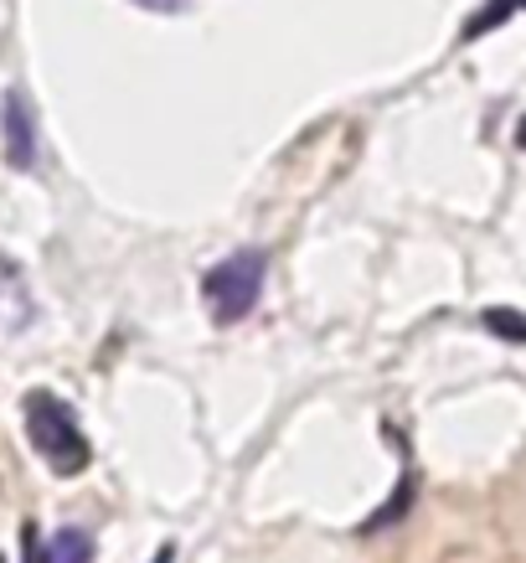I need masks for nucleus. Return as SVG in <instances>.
I'll return each mask as SVG.
<instances>
[{"label": "nucleus", "mask_w": 526, "mask_h": 563, "mask_svg": "<svg viewBox=\"0 0 526 563\" xmlns=\"http://www.w3.org/2000/svg\"><path fill=\"white\" fill-rule=\"evenodd\" d=\"M26 440L36 444V455L57 471V476H78L88 465V440L78 429V413L57 398V393H26Z\"/></svg>", "instance_id": "nucleus-1"}, {"label": "nucleus", "mask_w": 526, "mask_h": 563, "mask_svg": "<svg viewBox=\"0 0 526 563\" xmlns=\"http://www.w3.org/2000/svg\"><path fill=\"white\" fill-rule=\"evenodd\" d=\"M264 254L258 249H243V254H227L222 264H212L202 279V295H206V310L217 325H233L243 321L248 310L258 306V290H264Z\"/></svg>", "instance_id": "nucleus-2"}, {"label": "nucleus", "mask_w": 526, "mask_h": 563, "mask_svg": "<svg viewBox=\"0 0 526 563\" xmlns=\"http://www.w3.org/2000/svg\"><path fill=\"white\" fill-rule=\"evenodd\" d=\"M5 161H11L16 172L36 166V120H32V109H26V93H21V88L5 93Z\"/></svg>", "instance_id": "nucleus-3"}, {"label": "nucleus", "mask_w": 526, "mask_h": 563, "mask_svg": "<svg viewBox=\"0 0 526 563\" xmlns=\"http://www.w3.org/2000/svg\"><path fill=\"white\" fill-rule=\"evenodd\" d=\"M93 559V538L78 528L52 532V543H36V528H26V563H88Z\"/></svg>", "instance_id": "nucleus-4"}, {"label": "nucleus", "mask_w": 526, "mask_h": 563, "mask_svg": "<svg viewBox=\"0 0 526 563\" xmlns=\"http://www.w3.org/2000/svg\"><path fill=\"white\" fill-rule=\"evenodd\" d=\"M485 331H495L501 342L526 346V316L522 310H485Z\"/></svg>", "instance_id": "nucleus-5"}, {"label": "nucleus", "mask_w": 526, "mask_h": 563, "mask_svg": "<svg viewBox=\"0 0 526 563\" xmlns=\"http://www.w3.org/2000/svg\"><path fill=\"white\" fill-rule=\"evenodd\" d=\"M516 11V0H491V5H480V16L465 21V36H480V32H495L501 21Z\"/></svg>", "instance_id": "nucleus-6"}, {"label": "nucleus", "mask_w": 526, "mask_h": 563, "mask_svg": "<svg viewBox=\"0 0 526 563\" xmlns=\"http://www.w3.org/2000/svg\"><path fill=\"white\" fill-rule=\"evenodd\" d=\"M135 5H145V11H160V16H176L187 0H135Z\"/></svg>", "instance_id": "nucleus-7"}, {"label": "nucleus", "mask_w": 526, "mask_h": 563, "mask_svg": "<svg viewBox=\"0 0 526 563\" xmlns=\"http://www.w3.org/2000/svg\"><path fill=\"white\" fill-rule=\"evenodd\" d=\"M170 559H176V548H160V553H155L150 563H170Z\"/></svg>", "instance_id": "nucleus-8"}, {"label": "nucleus", "mask_w": 526, "mask_h": 563, "mask_svg": "<svg viewBox=\"0 0 526 563\" xmlns=\"http://www.w3.org/2000/svg\"><path fill=\"white\" fill-rule=\"evenodd\" d=\"M516 145L526 151V114H522V124H516Z\"/></svg>", "instance_id": "nucleus-9"}, {"label": "nucleus", "mask_w": 526, "mask_h": 563, "mask_svg": "<svg viewBox=\"0 0 526 563\" xmlns=\"http://www.w3.org/2000/svg\"><path fill=\"white\" fill-rule=\"evenodd\" d=\"M516 11H526V0H516Z\"/></svg>", "instance_id": "nucleus-10"}]
</instances>
